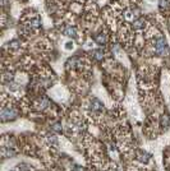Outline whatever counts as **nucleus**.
I'll list each match as a JSON object with an SVG mask.
<instances>
[{"mask_svg": "<svg viewBox=\"0 0 170 171\" xmlns=\"http://www.w3.org/2000/svg\"><path fill=\"white\" fill-rule=\"evenodd\" d=\"M94 55H95V59L96 60H102L104 59V52L101 51V50H96V51H94Z\"/></svg>", "mask_w": 170, "mask_h": 171, "instance_id": "0eeeda50", "label": "nucleus"}, {"mask_svg": "<svg viewBox=\"0 0 170 171\" xmlns=\"http://www.w3.org/2000/svg\"><path fill=\"white\" fill-rule=\"evenodd\" d=\"M51 128H53L54 132H58V133H59V132H62V124L60 123H54L53 125H51Z\"/></svg>", "mask_w": 170, "mask_h": 171, "instance_id": "9d476101", "label": "nucleus"}, {"mask_svg": "<svg viewBox=\"0 0 170 171\" xmlns=\"http://www.w3.org/2000/svg\"><path fill=\"white\" fill-rule=\"evenodd\" d=\"M95 40H96V42H97L98 45L102 46V45H105V42H106V36L104 33H98V35H96Z\"/></svg>", "mask_w": 170, "mask_h": 171, "instance_id": "39448f33", "label": "nucleus"}, {"mask_svg": "<svg viewBox=\"0 0 170 171\" xmlns=\"http://www.w3.org/2000/svg\"><path fill=\"white\" fill-rule=\"evenodd\" d=\"M155 51L156 54H160L163 55L164 52H168V47H166V43H165V40L163 37H159L155 42Z\"/></svg>", "mask_w": 170, "mask_h": 171, "instance_id": "f257e3e1", "label": "nucleus"}, {"mask_svg": "<svg viewBox=\"0 0 170 171\" xmlns=\"http://www.w3.org/2000/svg\"><path fill=\"white\" fill-rule=\"evenodd\" d=\"M91 109H92V111L101 112L104 110V106H102V104H101L100 101L97 100V98H92V101H91Z\"/></svg>", "mask_w": 170, "mask_h": 171, "instance_id": "7ed1b4c3", "label": "nucleus"}, {"mask_svg": "<svg viewBox=\"0 0 170 171\" xmlns=\"http://www.w3.org/2000/svg\"><path fill=\"white\" fill-rule=\"evenodd\" d=\"M15 116H17V112H15L13 109H10V107H3V110H1V119L4 121L13 120Z\"/></svg>", "mask_w": 170, "mask_h": 171, "instance_id": "f03ea898", "label": "nucleus"}, {"mask_svg": "<svg viewBox=\"0 0 170 171\" xmlns=\"http://www.w3.org/2000/svg\"><path fill=\"white\" fill-rule=\"evenodd\" d=\"M73 47V43L72 42H68L67 43V49H72Z\"/></svg>", "mask_w": 170, "mask_h": 171, "instance_id": "ddd939ff", "label": "nucleus"}, {"mask_svg": "<svg viewBox=\"0 0 170 171\" xmlns=\"http://www.w3.org/2000/svg\"><path fill=\"white\" fill-rule=\"evenodd\" d=\"M63 32H64L65 36H69V37H76L77 36V29L72 26H67L64 29H63Z\"/></svg>", "mask_w": 170, "mask_h": 171, "instance_id": "20e7f679", "label": "nucleus"}, {"mask_svg": "<svg viewBox=\"0 0 170 171\" xmlns=\"http://www.w3.org/2000/svg\"><path fill=\"white\" fill-rule=\"evenodd\" d=\"M73 171H83V169H82L81 166H76L74 169H73Z\"/></svg>", "mask_w": 170, "mask_h": 171, "instance_id": "f8f14e48", "label": "nucleus"}, {"mask_svg": "<svg viewBox=\"0 0 170 171\" xmlns=\"http://www.w3.org/2000/svg\"><path fill=\"white\" fill-rule=\"evenodd\" d=\"M46 139H48V142L50 143V144H54V146H56V144H58V139H56V137H54V136H48V137H46Z\"/></svg>", "mask_w": 170, "mask_h": 171, "instance_id": "1a4fd4ad", "label": "nucleus"}, {"mask_svg": "<svg viewBox=\"0 0 170 171\" xmlns=\"http://www.w3.org/2000/svg\"><path fill=\"white\" fill-rule=\"evenodd\" d=\"M170 123V119L168 115H163V118H161V125L163 126H168Z\"/></svg>", "mask_w": 170, "mask_h": 171, "instance_id": "6e6552de", "label": "nucleus"}, {"mask_svg": "<svg viewBox=\"0 0 170 171\" xmlns=\"http://www.w3.org/2000/svg\"><path fill=\"white\" fill-rule=\"evenodd\" d=\"M13 154H14V151L7 150V148H4V150H3V156H4V157H10V156H13Z\"/></svg>", "mask_w": 170, "mask_h": 171, "instance_id": "9b49d317", "label": "nucleus"}, {"mask_svg": "<svg viewBox=\"0 0 170 171\" xmlns=\"http://www.w3.org/2000/svg\"><path fill=\"white\" fill-rule=\"evenodd\" d=\"M138 160L141 162H145V164H146V162H149V160H150V154L141 151V152H138Z\"/></svg>", "mask_w": 170, "mask_h": 171, "instance_id": "423d86ee", "label": "nucleus"}]
</instances>
